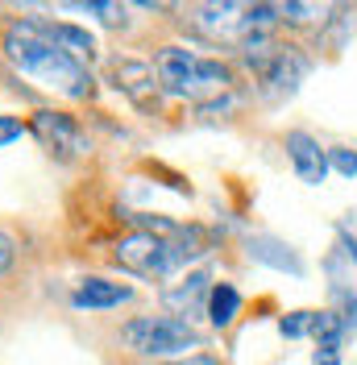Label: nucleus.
<instances>
[{"instance_id":"obj_6","label":"nucleus","mask_w":357,"mask_h":365,"mask_svg":"<svg viewBox=\"0 0 357 365\" xmlns=\"http://www.w3.org/2000/svg\"><path fill=\"white\" fill-rule=\"evenodd\" d=\"M112 88H121L134 104H141V108H150V104H158V71L150 67V63H141V58H112Z\"/></svg>"},{"instance_id":"obj_20","label":"nucleus","mask_w":357,"mask_h":365,"mask_svg":"<svg viewBox=\"0 0 357 365\" xmlns=\"http://www.w3.org/2000/svg\"><path fill=\"white\" fill-rule=\"evenodd\" d=\"M278 13H283V21H308L312 17L308 4H278Z\"/></svg>"},{"instance_id":"obj_4","label":"nucleus","mask_w":357,"mask_h":365,"mask_svg":"<svg viewBox=\"0 0 357 365\" xmlns=\"http://www.w3.org/2000/svg\"><path fill=\"white\" fill-rule=\"evenodd\" d=\"M249 67H258L262 75V91L270 100H283L299 88V79L308 75V58L295 50V46H266V50H253L246 54Z\"/></svg>"},{"instance_id":"obj_16","label":"nucleus","mask_w":357,"mask_h":365,"mask_svg":"<svg viewBox=\"0 0 357 365\" xmlns=\"http://www.w3.org/2000/svg\"><path fill=\"white\" fill-rule=\"evenodd\" d=\"M79 13H96L104 25H121L125 21V4H112V0H84V4H75Z\"/></svg>"},{"instance_id":"obj_14","label":"nucleus","mask_w":357,"mask_h":365,"mask_svg":"<svg viewBox=\"0 0 357 365\" xmlns=\"http://www.w3.org/2000/svg\"><path fill=\"white\" fill-rule=\"evenodd\" d=\"M50 34H54L59 42L67 46L71 54H91V50H96V38H91L88 29H79V25H67V21H50Z\"/></svg>"},{"instance_id":"obj_22","label":"nucleus","mask_w":357,"mask_h":365,"mask_svg":"<svg viewBox=\"0 0 357 365\" xmlns=\"http://www.w3.org/2000/svg\"><path fill=\"white\" fill-rule=\"evenodd\" d=\"M312 365H341V357H336V353H320V349H316Z\"/></svg>"},{"instance_id":"obj_5","label":"nucleus","mask_w":357,"mask_h":365,"mask_svg":"<svg viewBox=\"0 0 357 365\" xmlns=\"http://www.w3.org/2000/svg\"><path fill=\"white\" fill-rule=\"evenodd\" d=\"M29 133L42 141L50 154H59V158H79L84 150H88V133L79 129V120L67 113H54V108H42V113H34L29 120Z\"/></svg>"},{"instance_id":"obj_19","label":"nucleus","mask_w":357,"mask_h":365,"mask_svg":"<svg viewBox=\"0 0 357 365\" xmlns=\"http://www.w3.org/2000/svg\"><path fill=\"white\" fill-rule=\"evenodd\" d=\"M13 257H17V245H13V237H9V232H0V274L13 270Z\"/></svg>"},{"instance_id":"obj_21","label":"nucleus","mask_w":357,"mask_h":365,"mask_svg":"<svg viewBox=\"0 0 357 365\" xmlns=\"http://www.w3.org/2000/svg\"><path fill=\"white\" fill-rule=\"evenodd\" d=\"M166 365H221L216 357H203V353H196V357H187V361H166Z\"/></svg>"},{"instance_id":"obj_11","label":"nucleus","mask_w":357,"mask_h":365,"mask_svg":"<svg viewBox=\"0 0 357 365\" xmlns=\"http://www.w3.org/2000/svg\"><path fill=\"white\" fill-rule=\"evenodd\" d=\"M249 257H253V262H266V266H274V270L303 274V266H299V257L291 253V245L274 241V237H253V241H249Z\"/></svg>"},{"instance_id":"obj_13","label":"nucleus","mask_w":357,"mask_h":365,"mask_svg":"<svg viewBox=\"0 0 357 365\" xmlns=\"http://www.w3.org/2000/svg\"><path fill=\"white\" fill-rule=\"evenodd\" d=\"M345 332H349V319L336 316V312H316V328L312 336L320 344V353H336L341 341H345Z\"/></svg>"},{"instance_id":"obj_17","label":"nucleus","mask_w":357,"mask_h":365,"mask_svg":"<svg viewBox=\"0 0 357 365\" xmlns=\"http://www.w3.org/2000/svg\"><path fill=\"white\" fill-rule=\"evenodd\" d=\"M328 166H333L336 175L353 179L357 175V150H328Z\"/></svg>"},{"instance_id":"obj_8","label":"nucleus","mask_w":357,"mask_h":365,"mask_svg":"<svg viewBox=\"0 0 357 365\" xmlns=\"http://www.w3.org/2000/svg\"><path fill=\"white\" fill-rule=\"evenodd\" d=\"M134 299V287L125 282H109V278H84L75 291H71V307L79 312H109V307H121Z\"/></svg>"},{"instance_id":"obj_2","label":"nucleus","mask_w":357,"mask_h":365,"mask_svg":"<svg viewBox=\"0 0 357 365\" xmlns=\"http://www.w3.org/2000/svg\"><path fill=\"white\" fill-rule=\"evenodd\" d=\"M158 83L171 96H187V100H203V96H221L233 88V71L216 63V58H200L187 46H162L154 54Z\"/></svg>"},{"instance_id":"obj_9","label":"nucleus","mask_w":357,"mask_h":365,"mask_svg":"<svg viewBox=\"0 0 357 365\" xmlns=\"http://www.w3.org/2000/svg\"><path fill=\"white\" fill-rule=\"evenodd\" d=\"M287 154H291V166H295V175L303 182H324L328 175V150H320V141H312L308 133H287Z\"/></svg>"},{"instance_id":"obj_12","label":"nucleus","mask_w":357,"mask_h":365,"mask_svg":"<svg viewBox=\"0 0 357 365\" xmlns=\"http://www.w3.org/2000/svg\"><path fill=\"white\" fill-rule=\"evenodd\" d=\"M237 312H241V295H237V287L216 282L212 295H208V319H212V328H228V324L237 319Z\"/></svg>"},{"instance_id":"obj_15","label":"nucleus","mask_w":357,"mask_h":365,"mask_svg":"<svg viewBox=\"0 0 357 365\" xmlns=\"http://www.w3.org/2000/svg\"><path fill=\"white\" fill-rule=\"evenodd\" d=\"M316 328V312H291V316L278 319V332L291 336V341H299V336H308Z\"/></svg>"},{"instance_id":"obj_3","label":"nucleus","mask_w":357,"mask_h":365,"mask_svg":"<svg viewBox=\"0 0 357 365\" xmlns=\"http://www.w3.org/2000/svg\"><path fill=\"white\" fill-rule=\"evenodd\" d=\"M121 341L141 357H175L187 349H200V336L178 316H137L121 328Z\"/></svg>"},{"instance_id":"obj_7","label":"nucleus","mask_w":357,"mask_h":365,"mask_svg":"<svg viewBox=\"0 0 357 365\" xmlns=\"http://www.w3.org/2000/svg\"><path fill=\"white\" fill-rule=\"evenodd\" d=\"M191 21L200 25L208 38H221V42H246L249 25H246V4H203L196 9Z\"/></svg>"},{"instance_id":"obj_10","label":"nucleus","mask_w":357,"mask_h":365,"mask_svg":"<svg viewBox=\"0 0 357 365\" xmlns=\"http://www.w3.org/2000/svg\"><path fill=\"white\" fill-rule=\"evenodd\" d=\"M203 295H212V287H208V274H187V282L183 287H175V291H166L162 295V303L175 312V316H191L196 307H200V299Z\"/></svg>"},{"instance_id":"obj_18","label":"nucleus","mask_w":357,"mask_h":365,"mask_svg":"<svg viewBox=\"0 0 357 365\" xmlns=\"http://www.w3.org/2000/svg\"><path fill=\"white\" fill-rule=\"evenodd\" d=\"M21 133H25V120H21V116H4V113H0V145H13Z\"/></svg>"},{"instance_id":"obj_1","label":"nucleus","mask_w":357,"mask_h":365,"mask_svg":"<svg viewBox=\"0 0 357 365\" xmlns=\"http://www.w3.org/2000/svg\"><path fill=\"white\" fill-rule=\"evenodd\" d=\"M0 50H4V58L21 71V75H29L42 88L59 91L67 100H88L91 96L88 67L50 34V21H42V17L9 21L4 34H0Z\"/></svg>"},{"instance_id":"obj_23","label":"nucleus","mask_w":357,"mask_h":365,"mask_svg":"<svg viewBox=\"0 0 357 365\" xmlns=\"http://www.w3.org/2000/svg\"><path fill=\"white\" fill-rule=\"evenodd\" d=\"M349 257H353V262H357V241H349Z\"/></svg>"}]
</instances>
